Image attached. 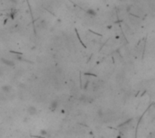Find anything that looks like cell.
<instances>
[{
    "mask_svg": "<svg viewBox=\"0 0 155 138\" xmlns=\"http://www.w3.org/2000/svg\"><path fill=\"white\" fill-rule=\"evenodd\" d=\"M27 113L30 116H34L37 114V108L34 106H29L27 107Z\"/></svg>",
    "mask_w": 155,
    "mask_h": 138,
    "instance_id": "cell-1",
    "label": "cell"
},
{
    "mask_svg": "<svg viewBox=\"0 0 155 138\" xmlns=\"http://www.w3.org/2000/svg\"><path fill=\"white\" fill-rule=\"evenodd\" d=\"M86 13H87L88 16H90L91 17H94V16H96V14H97L96 11L94 10V9H92V8L88 9V10L86 11Z\"/></svg>",
    "mask_w": 155,
    "mask_h": 138,
    "instance_id": "cell-4",
    "label": "cell"
},
{
    "mask_svg": "<svg viewBox=\"0 0 155 138\" xmlns=\"http://www.w3.org/2000/svg\"><path fill=\"white\" fill-rule=\"evenodd\" d=\"M58 105H59V102L57 100H53L51 103H50V106H49V109L51 111H56V108L58 107Z\"/></svg>",
    "mask_w": 155,
    "mask_h": 138,
    "instance_id": "cell-2",
    "label": "cell"
},
{
    "mask_svg": "<svg viewBox=\"0 0 155 138\" xmlns=\"http://www.w3.org/2000/svg\"><path fill=\"white\" fill-rule=\"evenodd\" d=\"M1 90H2V91L5 92V93H8V92L11 91L12 88H11V86H10V85H5V86H3V87L1 88Z\"/></svg>",
    "mask_w": 155,
    "mask_h": 138,
    "instance_id": "cell-5",
    "label": "cell"
},
{
    "mask_svg": "<svg viewBox=\"0 0 155 138\" xmlns=\"http://www.w3.org/2000/svg\"><path fill=\"white\" fill-rule=\"evenodd\" d=\"M1 61H2L4 64H6V65L9 66V67H13V66H15V63H14L12 61H10V60H7V59L2 58V59H1Z\"/></svg>",
    "mask_w": 155,
    "mask_h": 138,
    "instance_id": "cell-3",
    "label": "cell"
}]
</instances>
